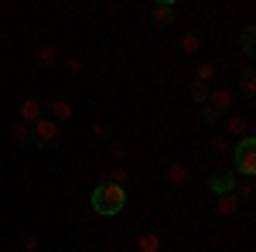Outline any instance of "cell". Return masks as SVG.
<instances>
[{
	"mask_svg": "<svg viewBox=\"0 0 256 252\" xmlns=\"http://www.w3.org/2000/svg\"><path fill=\"white\" fill-rule=\"evenodd\" d=\"M123 208H126V188L110 184V181H99L96 188H92V212L113 218V215H120Z\"/></svg>",
	"mask_w": 256,
	"mask_h": 252,
	"instance_id": "6da1fadb",
	"label": "cell"
},
{
	"mask_svg": "<svg viewBox=\"0 0 256 252\" xmlns=\"http://www.w3.org/2000/svg\"><path fill=\"white\" fill-rule=\"evenodd\" d=\"M232 174L256 177V140L253 136H242L232 147Z\"/></svg>",
	"mask_w": 256,
	"mask_h": 252,
	"instance_id": "7a4b0ae2",
	"label": "cell"
},
{
	"mask_svg": "<svg viewBox=\"0 0 256 252\" xmlns=\"http://www.w3.org/2000/svg\"><path fill=\"white\" fill-rule=\"evenodd\" d=\"M31 143L38 147V150H55L62 143V126L55 123V119L41 116L34 126H31Z\"/></svg>",
	"mask_w": 256,
	"mask_h": 252,
	"instance_id": "3957f363",
	"label": "cell"
},
{
	"mask_svg": "<svg viewBox=\"0 0 256 252\" xmlns=\"http://www.w3.org/2000/svg\"><path fill=\"white\" fill-rule=\"evenodd\" d=\"M208 188L218 194H232V188H236V174H232V167H226V171H216V174L208 177Z\"/></svg>",
	"mask_w": 256,
	"mask_h": 252,
	"instance_id": "277c9868",
	"label": "cell"
},
{
	"mask_svg": "<svg viewBox=\"0 0 256 252\" xmlns=\"http://www.w3.org/2000/svg\"><path fill=\"white\" fill-rule=\"evenodd\" d=\"M150 24L160 27V31H168V27H174V3H154V10H150Z\"/></svg>",
	"mask_w": 256,
	"mask_h": 252,
	"instance_id": "5b68a950",
	"label": "cell"
},
{
	"mask_svg": "<svg viewBox=\"0 0 256 252\" xmlns=\"http://www.w3.org/2000/svg\"><path fill=\"white\" fill-rule=\"evenodd\" d=\"M41 116H44V106H41L38 99H24V102H20V123H24V126H34Z\"/></svg>",
	"mask_w": 256,
	"mask_h": 252,
	"instance_id": "8992f818",
	"label": "cell"
},
{
	"mask_svg": "<svg viewBox=\"0 0 256 252\" xmlns=\"http://www.w3.org/2000/svg\"><path fill=\"white\" fill-rule=\"evenodd\" d=\"M48 113H52L48 119H55V123H68L72 119V102L68 99H52L48 102Z\"/></svg>",
	"mask_w": 256,
	"mask_h": 252,
	"instance_id": "52a82bcc",
	"label": "cell"
},
{
	"mask_svg": "<svg viewBox=\"0 0 256 252\" xmlns=\"http://www.w3.org/2000/svg\"><path fill=\"white\" fill-rule=\"evenodd\" d=\"M239 208H242V201H239L236 194H218V198H216V212L226 215V218L239 215Z\"/></svg>",
	"mask_w": 256,
	"mask_h": 252,
	"instance_id": "ba28073f",
	"label": "cell"
},
{
	"mask_svg": "<svg viewBox=\"0 0 256 252\" xmlns=\"http://www.w3.org/2000/svg\"><path fill=\"white\" fill-rule=\"evenodd\" d=\"M208 106L222 116L226 109H232V92H229V89H216V92H208Z\"/></svg>",
	"mask_w": 256,
	"mask_h": 252,
	"instance_id": "9c48e42d",
	"label": "cell"
},
{
	"mask_svg": "<svg viewBox=\"0 0 256 252\" xmlns=\"http://www.w3.org/2000/svg\"><path fill=\"white\" fill-rule=\"evenodd\" d=\"M134 252H160V235L158 232H140Z\"/></svg>",
	"mask_w": 256,
	"mask_h": 252,
	"instance_id": "30bf717a",
	"label": "cell"
},
{
	"mask_svg": "<svg viewBox=\"0 0 256 252\" xmlns=\"http://www.w3.org/2000/svg\"><path fill=\"white\" fill-rule=\"evenodd\" d=\"M232 194H236L239 201H250L256 194V184H253V177H242V181H236V188H232Z\"/></svg>",
	"mask_w": 256,
	"mask_h": 252,
	"instance_id": "8fae6325",
	"label": "cell"
},
{
	"mask_svg": "<svg viewBox=\"0 0 256 252\" xmlns=\"http://www.w3.org/2000/svg\"><path fill=\"white\" fill-rule=\"evenodd\" d=\"M198 48H202V38H198L195 31H184L181 34V51L184 55H198Z\"/></svg>",
	"mask_w": 256,
	"mask_h": 252,
	"instance_id": "7c38bea8",
	"label": "cell"
},
{
	"mask_svg": "<svg viewBox=\"0 0 256 252\" xmlns=\"http://www.w3.org/2000/svg\"><path fill=\"white\" fill-rule=\"evenodd\" d=\"M239 48H242V55H256V27H246L242 31V38H239Z\"/></svg>",
	"mask_w": 256,
	"mask_h": 252,
	"instance_id": "4fadbf2b",
	"label": "cell"
},
{
	"mask_svg": "<svg viewBox=\"0 0 256 252\" xmlns=\"http://www.w3.org/2000/svg\"><path fill=\"white\" fill-rule=\"evenodd\" d=\"M226 133H229V136H250V123H246V119L229 116V119H226Z\"/></svg>",
	"mask_w": 256,
	"mask_h": 252,
	"instance_id": "5bb4252c",
	"label": "cell"
},
{
	"mask_svg": "<svg viewBox=\"0 0 256 252\" xmlns=\"http://www.w3.org/2000/svg\"><path fill=\"white\" fill-rule=\"evenodd\" d=\"M10 143H18V147L31 143V126H24V123H14V126H10Z\"/></svg>",
	"mask_w": 256,
	"mask_h": 252,
	"instance_id": "9a60e30c",
	"label": "cell"
},
{
	"mask_svg": "<svg viewBox=\"0 0 256 252\" xmlns=\"http://www.w3.org/2000/svg\"><path fill=\"white\" fill-rule=\"evenodd\" d=\"M195 75H198V85H208V82L216 78V65H212V61H202Z\"/></svg>",
	"mask_w": 256,
	"mask_h": 252,
	"instance_id": "2e32d148",
	"label": "cell"
},
{
	"mask_svg": "<svg viewBox=\"0 0 256 252\" xmlns=\"http://www.w3.org/2000/svg\"><path fill=\"white\" fill-rule=\"evenodd\" d=\"M38 61H41V65H55V61H58L55 44H41V48H38Z\"/></svg>",
	"mask_w": 256,
	"mask_h": 252,
	"instance_id": "e0dca14e",
	"label": "cell"
},
{
	"mask_svg": "<svg viewBox=\"0 0 256 252\" xmlns=\"http://www.w3.org/2000/svg\"><path fill=\"white\" fill-rule=\"evenodd\" d=\"M106 181L123 188V184H126V167H123V164H113V167H110V174H106Z\"/></svg>",
	"mask_w": 256,
	"mask_h": 252,
	"instance_id": "ac0fdd59",
	"label": "cell"
},
{
	"mask_svg": "<svg viewBox=\"0 0 256 252\" xmlns=\"http://www.w3.org/2000/svg\"><path fill=\"white\" fill-rule=\"evenodd\" d=\"M239 89H242V96H256V75H253V72H242Z\"/></svg>",
	"mask_w": 256,
	"mask_h": 252,
	"instance_id": "d6986e66",
	"label": "cell"
},
{
	"mask_svg": "<svg viewBox=\"0 0 256 252\" xmlns=\"http://www.w3.org/2000/svg\"><path fill=\"white\" fill-rule=\"evenodd\" d=\"M192 102L195 106H208V85H192Z\"/></svg>",
	"mask_w": 256,
	"mask_h": 252,
	"instance_id": "ffe728a7",
	"label": "cell"
},
{
	"mask_svg": "<svg viewBox=\"0 0 256 252\" xmlns=\"http://www.w3.org/2000/svg\"><path fill=\"white\" fill-rule=\"evenodd\" d=\"M184 177H188V167H184V164H168V181H184Z\"/></svg>",
	"mask_w": 256,
	"mask_h": 252,
	"instance_id": "44dd1931",
	"label": "cell"
},
{
	"mask_svg": "<svg viewBox=\"0 0 256 252\" xmlns=\"http://www.w3.org/2000/svg\"><path fill=\"white\" fill-rule=\"evenodd\" d=\"M198 123H208L212 126V123H218V113L212 106H198Z\"/></svg>",
	"mask_w": 256,
	"mask_h": 252,
	"instance_id": "7402d4cb",
	"label": "cell"
},
{
	"mask_svg": "<svg viewBox=\"0 0 256 252\" xmlns=\"http://www.w3.org/2000/svg\"><path fill=\"white\" fill-rule=\"evenodd\" d=\"M92 136H96V140H110V126H92Z\"/></svg>",
	"mask_w": 256,
	"mask_h": 252,
	"instance_id": "603a6c76",
	"label": "cell"
},
{
	"mask_svg": "<svg viewBox=\"0 0 256 252\" xmlns=\"http://www.w3.org/2000/svg\"><path fill=\"white\" fill-rule=\"evenodd\" d=\"M20 249H24V252H34V249H38V239H34V235H28V239L20 242Z\"/></svg>",
	"mask_w": 256,
	"mask_h": 252,
	"instance_id": "cb8c5ba5",
	"label": "cell"
},
{
	"mask_svg": "<svg viewBox=\"0 0 256 252\" xmlns=\"http://www.w3.org/2000/svg\"><path fill=\"white\" fill-rule=\"evenodd\" d=\"M65 68H68V72H79L82 61H79V58H65Z\"/></svg>",
	"mask_w": 256,
	"mask_h": 252,
	"instance_id": "d4e9b609",
	"label": "cell"
},
{
	"mask_svg": "<svg viewBox=\"0 0 256 252\" xmlns=\"http://www.w3.org/2000/svg\"><path fill=\"white\" fill-rule=\"evenodd\" d=\"M113 157L123 160V157H126V147H123V143H113Z\"/></svg>",
	"mask_w": 256,
	"mask_h": 252,
	"instance_id": "484cf974",
	"label": "cell"
},
{
	"mask_svg": "<svg viewBox=\"0 0 256 252\" xmlns=\"http://www.w3.org/2000/svg\"><path fill=\"white\" fill-rule=\"evenodd\" d=\"M89 252H106V249H89Z\"/></svg>",
	"mask_w": 256,
	"mask_h": 252,
	"instance_id": "4316f807",
	"label": "cell"
},
{
	"mask_svg": "<svg viewBox=\"0 0 256 252\" xmlns=\"http://www.w3.org/2000/svg\"><path fill=\"white\" fill-rule=\"evenodd\" d=\"M123 252H134V249H123Z\"/></svg>",
	"mask_w": 256,
	"mask_h": 252,
	"instance_id": "83f0119b",
	"label": "cell"
},
{
	"mask_svg": "<svg viewBox=\"0 0 256 252\" xmlns=\"http://www.w3.org/2000/svg\"><path fill=\"white\" fill-rule=\"evenodd\" d=\"M4 252H14V249H4Z\"/></svg>",
	"mask_w": 256,
	"mask_h": 252,
	"instance_id": "f1b7e54d",
	"label": "cell"
},
{
	"mask_svg": "<svg viewBox=\"0 0 256 252\" xmlns=\"http://www.w3.org/2000/svg\"><path fill=\"white\" fill-rule=\"evenodd\" d=\"M34 252H41V249H34Z\"/></svg>",
	"mask_w": 256,
	"mask_h": 252,
	"instance_id": "f546056e",
	"label": "cell"
}]
</instances>
